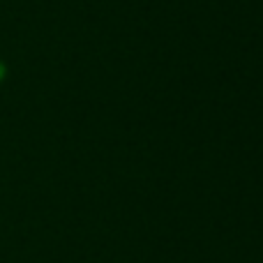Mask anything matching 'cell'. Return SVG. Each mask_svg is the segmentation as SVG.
<instances>
[{"mask_svg":"<svg viewBox=\"0 0 263 263\" xmlns=\"http://www.w3.org/2000/svg\"><path fill=\"white\" fill-rule=\"evenodd\" d=\"M3 74H5V67H3V65H0V79H3Z\"/></svg>","mask_w":263,"mask_h":263,"instance_id":"1","label":"cell"}]
</instances>
